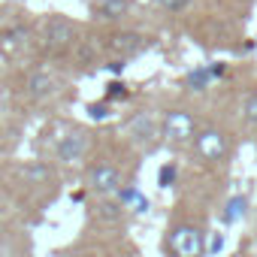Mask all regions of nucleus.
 <instances>
[{
    "instance_id": "f257e3e1",
    "label": "nucleus",
    "mask_w": 257,
    "mask_h": 257,
    "mask_svg": "<svg viewBox=\"0 0 257 257\" xmlns=\"http://www.w3.org/2000/svg\"><path fill=\"white\" fill-rule=\"evenodd\" d=\"M188 152H191V158H194L197 167H203V170H221L236 155V137H233L230 127H224L218 121H203L197 127V134H194Z\"/></svg>"
},
{
    "instance_id": "f03ea898",
    "label": "nucleus",
    "mask_w": 257,
    "mask_h": 257,
    "mask_svg": "<svg viewBox=\"0 0 257 257\" xmlns=\"http://www.w3.org/2000/svg\"><path fill=\"white\" fill-rule=\"evenodd\" d=\"M209 233L203 218L176 212L164 233V257H206Z\"/></svg>"
},
{
    "instance_id": "7ed1b4c3",
    "label": "nucleus",
    "mask_w": 257,
    "mask_h": 257,
    "mask_svg": "<svg viewBox=\"0 0 257 257\" xmlns=\"http://www.w3.org/2000/svg\"><path fill=\"white\" fill-rule=\"evenodd\" d=\"M85 185L94 197H121L127 188V167L112 152H97L85 161Z\"/></svg>"
},
{
    "instance_id": "20e7f679",
    "label": "nucleus",
    "mask_w": 257,
    "mask_h": 257,
    "mask_svg": "<svg viewBox=\"0 0 257 257\" xmlns=\"http://www.w3.org/2000/svg\"><path fill=\"white\" fill-rule=\"evenodd\" d=\"M82 43V28L64 16V13H49L43 28H40V46H43V55L49 58H64L70 52H76V46Z\"/></svg>"
},
{
    "instance_id": "39448f33",
    "label": "nucleus",
    "mask_w": 257,
    "mask_h": 257,
    "mask_svg": "<svg viewBox=\"0 0 257 257\" xmlns=\"http://www.w3.org/2000/svg\"><path fill=\"white\" fill-rule=\"evenodd\" d=\"M200 115L197 109L185 106V103H176V106H167L161 112V143L170 146V149H188L194 134H197V127H200Z\"/></svg>"
},
{
    "instance_id": "423d86ee",
    "label": "nucleus",
    "mask_w": 257,
    "mask_h": 257,
    "mask_svg": "<svg viewBox=\"0 0 257 257\" xmlns=\"http://www.w3.org/2000/svg\"><path fill=\"white\" fill-rule=\"evenodd\" d=\"M97 149V137L94 131L82 124H70L67 131L55 140V161L58 164H85Z\"/></svg>"
},
{
    "instance_id": "0eeeda50",
    "label": "nucleus",
    "mask_w": 257,
    "mask_h": 257,
    "mask_svg": "<svg viewBox=\"0 0 257 257\" xmlns=\"http://www.w3.org/2000/svg\"><path fill=\"white\" fill-rule=\"evenodd\" d=\"M100 49L109 58H115V61L124 64L127 58H137L146 49H152V37L143 34V31H134V28H109L106 37H103V43H100Z\"/></svg>"
},
{
    "instance_id": "6e6552de",
    "label": "nucleus",
    "mask_w": 257,
    "mask_h": 257,
    "mask_svg": "<svg viewBox=\"0 0 257 257\" xmlns=\"http://www.w3.org/2000/svg\"><path fill=\"white\" fill-rule=\"evenodd\" d=\"M58 91H61V79H58L52 70L37 67V70H28L25 79H22V97H25L28 103H34V106L49 103Z\"/></svg>"
},
{
    "instance_id": "1a4fd4ad",
    "label": "nucleus",
    "mask_w": 257,
    "mask_h": 257,
    "mask_svg": "<svg viewBox=\"0 0 257 257\" xmlns=\"http://www.w3.org/2000/svg\"><path fill=\"white\" fill-rule=\"evenodd\" d=\"M127 143L137 149H155L161 143V115L155 112H137L131 121H127Z\"/></svg>"
},
{
    "instance_id": "9d476101",
    "label": "nucleus",
    "mask_w": 257,
    "mask_h": 257,
    "mask_svg": "<svg viewBox=\"0 0 257 257\" xmlns=\"http://www.w3.org/2000/svg\"><path fill=\"white\" fill-rule=\"evenodd\" d=\"M134 0H88V13L103 28H121L134 16Z\"/></svg>"
},
{
    "instance_id": "9b49d317",
    "label": "nucleus",
    "mask_w": 257,
    "mask_h": 257,
    "mask_svg": "<svg viewBox=\"0 0 257 257\" xmlns=\"http://www.w3.org/2000/svg\"><path fill=\"white\" fill-rule=\"evenodd\" d=\"M239 115H242V124L251 127V131H257V88H251L239 106Z\"/></svg>"
},
{
    "instance_id": "f8f14e48",
    "label": "nucleus",
    "mask_w": 257,
    "mask_h": 257,
    "mask_svg": "<svg viewBox=\"0 0 257 257\" xmlns=\"http://www.w3.org/2000/svg\"><path fill=\"white\" fill-rule=\"evenodd\" d=\"M106 88H109V91H106V100H109V103H118V100H127V97H131V88H127L124 82H109Z\"/></svg>"
},
{
    "instance_id": "ddd939ff",
    "label": "nucleus",
    "mask_w": 257,
    "mask_h": 257,
    "mask_svg": "<svg viewBox=\"0 0 257 257\" xmlns=\"http://www.w3.org/2000/svg\"><path fill=\"white\" fill-rule=\"evenodd\" d=\"M112 109H115V103H109V100H103L100 106L97 103H88V112H91V118H112Z\"/></svg>"
},
{
    "instance_id": "4468645a",
    "label": "nucleus",
    "mask_w": 257,
    "mask_h": 257,
    "mask_svg": "<svg viewBox=\"0 0 257 257\" xmlns=\"http://www.w3.org/2000/svg\"><path fill=\"white\" fill-rule=\"evenodd\" d=\"M155 4L164 10V13H185L191 7V0H155Z\"/></svg>"
},
{
    "instance_id": "2eb2a0df",
    "label": "nucleus",
    "mask_w": 257,
    "mask_h": 257,
    "mask_svg": "<svg viewBox=\"0 0 257 257\" xmlns=\"http://www.w3.org/2000/svg\"><path fill=\"white\" fill-rule=\"evenodd\" d=\"M58 257H97V251H91V248H70V251H61Z\"/></svg>"
},
{
    "instance_id": "dca6fc26",
    "label": "nucleus",
    "mask_w": 257,
    "mask_h": 257,
    "mask_svg": "<svg viewBox=\"0 0 257 257\" xmlns=\"http://www.w3.org/2000/svg\"><path fill=\"white\" fill-rule=\"evenodd\" d=\"M245 4H251V0H245Z\"/></svg>"
}]
</instances>
